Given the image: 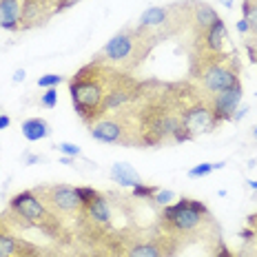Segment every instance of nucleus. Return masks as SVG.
Here are the masks:
<instances>
[{"instance_id":"obj_24","label":"nucleus","mask_w":257,"mask_h":257,"mask_svg":"<svg viewBox=\"0 0 257 257\" xmlns=\"http://www.w3.org/2000/svg\"><path fill=\"white\" fill-rule=\"evenodd\" d=\"M153 200L158 202V204H162V206H169L171 204V200H175V193L173 191H160L153 195Z\"/></svg>"},{"instance_id":"obj_17","label":"nucleus","mask_w":257,"mask_h":257,"mask_svg":"<svg viewBox=\"0 0 257 257\" xmlns=\"http://www.w3.org/2000/svg\"><path fill=\"white\" fill-rule=\"evenodd\" d=\"M169 14H171V9H167V7H149L147 12L140 16V27H144V29L164 27L169 23Z\"/></svg>"},{"instance_id":"obj_27","label":"nucleus","mask_w":257,"mask_h":257,"mask_svg":"<svg viewBox=\"0 0 257 257\" xmlns=\"http://www.w3.org/2000/svg\"><path fill=\"white\" fill-rule=\"evenodd\" d=\"M215 257H233V253H231V250H228L224 244H219L217 250H215Z\"/></svg>"},{"instance_id":"obj_33","label":"nucleus","mask_w":257,"mask_h":257,"mask_svg":"<svg viewBox=\"0 0 257 257\" xmlns=\"http://www.w3.org/2000/svg\"><path fill=\"white\" fill-rule=\"evenodd\" d=\"M248 224L253 226V231H257V215H250L248 217Z\"/></svg>"},{"instance_id":"obj_22","label":"nucleus","mask_w":257,"mask_h":257,"mask_svg":"<svg viewBox=\"0 0 257 257\" xmlns=\"http://www.w3.org/2000/svg\"><path fill=\"white\" fill-rule=\"evenodd\" d=\"M60 82H62V76H58V73H47V76H42L38 80V87H42V89H53V87H58Z\"/></svg>"},{"instance_id":"obj_23","label":"nucleus","mask_w":257,"mask_h":257,"mask_svg":"<svg viewBox=\"0 0 257 257\" xmlns=\"http://www.w3.org/2000/svg\"><path fill=\"white\" fill-rule=\"evenodd\" d=\"M40 102H42V106H47V109H53V106H56V102H58V91H56V87H53V89H47L45 93H42Z\"/></svg>"},{"instance_id":"obj_32","label":"nucleus","mask_w":257,"mask_h":257,"mask_svg":"<svg viewBox=\"0 0 257 257\" xmlns=\"http://www.w3.org/2000/svg\"><path fill=\"white\" fill-rule=\"evenodd\" d=\"M9 122H12V120H9L7 115H0V128H7V126H9Z\"/></svg>"},{"instance_id":"obj_9","label":"nucleus","mask_w":257,"mask_h":257,"mask_svg":"<svg viewBox=\"0 0 257 257\" xmlns=\"http://www.w3.org/2000/svg\"><path fill=\"white\" fill-rule=\"evenodd\" d=\"M228 45V34H226V25L222 23V18L217 23H213L208 29L202 34V47H204L206 56L211 58L208 62H215V60H226V58L235 56L233 51H224V47ZM206 62V64H208ZM204 67V64H202Z\"/></svg>"},{"instance_id":"obj_20","label":"nucleus","mask_w":257,"mask_h":257,"mask_svg":"<svg viewBox=\"0 0 257 257\" xmlns=\"http://www.w3.org/2000/svg\"><path fill=\"white\" fill-rule=\"evenodd\" d=\"M76 193H78V197H80V204H82V208H87L91 202L95 200V197L100 195L95 189H91V186H76Z\"/></svg>"},{"instance_id":"obj_7","label":"nucleus","mask_w":257,"mask_h":257,"mask_svg":"<svg viewBox=\"0 0 257 257\" xmlns=\"http://www.w3.org/2000/svg\"><path fill=\"white\" fill-rule=\"evenodd\" d=\"M40 197V202L47 208H51V213H64V215H73V213L82 211L80 197L73 186L67 184H53V186H42V189L34 191Z\"/></svg>"},{"instance_id":"obj_6","label":"nucleus","mask_w":257,"mask_h":257,"mask_svg":"<svg viewBox=\"0 0 257 257\" xmlns=\"http://www.w3.org/2000/svg\"><path fill=\"white\" fill-rule=\"evenodd\" d=\"M217 124H219V120L215 117V113L202 100V102L184 109V113H180V126L175 128L173 140L175 142L193 140V138L202 136V133H211L213 128H217Z\"/></svg>"},{"instance_id":"obj_25","label":"nucleus","mask_w":257,"mask_h":257,"mask_svg":"<svg viewBox=\"0 0 257 257\" xmlns=\"http://www.w3.org/2000/svg\"><path fill=\"white\" fill-rule=\"evenodd\" d=\"M58 149H60L67 158H78V155L82 153V151H80V147H76V144H71V142H60V144H58Z\"/></svg>"},{"instance_id":"obj_40","label":"nucleus","mask_w":257,"mask_h":257,"mask_svg":"<svg viewBox=\"0 0 257 257\" xmlns=\"http://www.w3.org/2000/svg\"><path fill=\"white\" fill-rule=\"evenodd\" d=\"M0 115H3V113H0Z\"/></svg>"},{"instance_id":"obj_41","label":"nucleus","mask_w":257,"mask_h":257,"mask_svg":"<svg viewBox=\"0 0 257 257\" xmlns=\"http://www.w3.org/2000/svg\"><path fill=\"white\" fill-rule=\"evenodd\" d=\"M255 49H257V47H255Z\"/></svg>"},{"instance_id":"obj_18","label":"nucleus","mask_w":257,"mask_h":257,"mask_svg":"<svg viewBox=\"0 0 257 257\" xmlns=\"http://www.w3.org/2000/svg\"><path fill=\"white\" fill-rule=\"evenodd\" d=\"M124 257H164V250L162 246H158L155 242H138L128 246Z\"/></svg>"},{"instance_id":"obj_8","label":"nucleus","mask_w":257,"mask_h":257,"mask_svg":"<svg viewBox=\"0 0 257 257\" xmlns=\"http://www.w3.org/2000/svg\"><path fill=\"white\" fill-rule=\"evenodd\" d=\"M12 211L18 215L20 219H25L27 224H34V226H42L49 222L53 217V213L47 211V206L40 202V197L36 195L34 191H23V193H16L9 202Z\"/></svg>"},{"instance_id":"obj_11","label":"nucleus","mask_w":257,"mask_h":257,"mask_svg":"<svg viewBox=\"0 0 257 257\" xmlns=\"http://www.w3.org/2000/svg\"><path fill=\"white\" fill-rule=\"evenodd\" d=\"M20 18H23V5H20V0H0V27L3 29L18 31Z\"/></svg>"},{"instance_id":"obj_39","label":"nucleus","mask_w":257,"mask_h":257,"mask_svg":"<svg viewBox=\"0 0 257 257\" xmlns=\"http://www.w3.org/2000/svg\"><path fill=\"white\" fill-rule=\"evenodd\" d=\"M71 3H76V0H71Z\"/></svg>"},{"instance_id":"obj_14","label":"nucleus","mask_w":257,"mask_h":257,"mask_svg":"<svg viewBox=\"0 0 257 257\" xmlns=\"http://www.w3.org/2000/svg\"><path fill=\"white\" fill-rule=\"evenodd\" d=\"M111 180L117 182V184H122V186H131V189L142 182L140 175H138V171L126 162H117L111 167Z\"/></svg>"},{"instance_id":"obj_10","label":"nucleus","mask_w":257,"mask_h":257,"mask_svg":"<svg viewBox=\"0 0 257 257\" xmlns=\"http://www.w3.org/2000/svg\"><path fill=\"white\" fill-rule=\"evenodd\" d=\"M204 102L211 106V111L215 113V117H217L219 122L233 120V117H235V111L239 109V102H242V87L222 91V93L204 95Z\"/></svg>"},{"instance_id":"obj_36","label":"nucleus","mask_w":257,"mask_h":257,"mask_svg":"<svg viewBox=\"0 0 257 257\" xmlns=\"http://www.w3.org/2000/svg\"><path fill=\"white\" fill-rule=\"evenodd\" d=\"M219 3H222V5H226V7H231V3H233V0H219Z\"/></svg>"},{"instance_id":"obj_38","label":"nucleus","mask_w":257,"mask_h":257,"mask_svg":"<svg viewBox=\"0 0 257 257\" xmlns=\"http://www.w3.org/2000/svg\"><path fill=\"white\" fill-rule=\"evenodd\" d=\"M250 3H255V5H257V0H250Z\"/></svg>"},{"instance_id":"obj_19","label":"nucleus","mask_w":257,"mask_h":257,"mask_svg":"<svg viewBox=\"0 0 257 257\" xmlns=\"http://www.w3.org/2000/svg\"><path fill=\"white\" fill-rule=\"evenodd\" d=\"M242 12H244V18L248 20V27L253 34H257V5L250 3V0H246L242 5Z\"/></svg>"},{"instance_id":"obj_37","label":"nucleus","mask_w":257,"mask_h":257,"mask_svg":"<svg viewBox=\"0 0 257 257\" xmlns=\"http://www.w3.org/2000/svg\"><path fill=\"white\" fill-rule=\"evenodd\" d=\"M253 138H255V140H257V126H255V131H253Z\"/></svg>"},{"instance_id":"obj_13","label":"nucleus","mask_w":257,"mask_h":257,"mask_svg":"<svg viewBox=\"0 0 257 257\" xmlns=\"http://www.w3.org/2000/svg\"><path fill=\"white\" fill-rule=\"evenodd\" d=\"M191 20L195 23L197 29L204 34V31L211 27L213 23H217L219 20V16L217 12L211 7V5H204V3H197V5H193V14H191Z\"/></svg>"},{"instance_id":"obj_16","label":"nucleus","mask_w":257,"mask_h":257,"mask_svg":"<svg viewBox=\"0 0 257 257\" xmlns=\"http://www.w3.org/2000/svg\"><path fill=\"white\" fill-rule=\"evenodd\" d=\"M84 211H87V217L95 224H109L111 222V208H109V202H106L104 195H98Z\"/></svg>"},{"instance_id":"obj_15","label":"nucleus","mask_w":257,"mask_h":257,"mask_svg":"<svg viewBox=\"0 0 257 257\" xmlns=\"http://www.w3.org/2000/svg\"><path fill=\"white\" fill-rule=\"evenodd\" d=\"M49 133L51 128L47 124V120H42V117H29V120L23 122V136L29 142L45 140V138H49Z\"/></svg>"},{"instance_id":"obj_28","label":"nucleus","mask_w":257,"mask_h":257,"mask_svg":"<svg viewBox=\"0 0 257 257\" xmlns=\"http://www.w3.org/2000/svg\"><path fill=\"white\" fill-rule=\"evenodd\" d=\"M237 31H239V34H246V31H250V27H248V20H246V18H242V20H239V23H237Z\"/></svg>"},{"instance_id":"obj_5","label":"nucleus","mask_w":257,"mask_h":257,"mask_svg":"<svg viewBox=\"0 0 257 257\" xmlns=\"http://www.w3.org/2000/svg\"><path fill=\"white\" fill-rule=\"evenodd\" d=\"M197 78H200L202 89L206 91V95L222 93V91L242 87V84H239L237 56H231V58H226V60H215V62L204 64V67H200Z\"/></svg>"},{"instance_id":"obj_3","label":"nucleus","mask_w":257,"mask_h":257,"mask_svg":"<svg viewBox=\"0 0 257 257\" xmlns=\"http://www.w3.org/2000/svg\"><path fill=\"white\" fill-rule=\"evenodd\" d=\"M91 138L106 144H138V117L128 113H111L89 124Z\"/></svg>"},{"instance_id":"obj_26","label":"nucleus","mask_w":257,"mask_h":257,"mask_svg":"<svg viewBox=\"0 0 257 257\" xmlns=\"http://www.w3.org/2000/svg\"><path fill=\"white\" fill-rule=\"evenodd\" d=\"M213 171V164H197V167H193L189 171V178H204Z\"/></svg>"},{"instance_id":"obj_31","label":"nucleus","mask_w":257,"mask_h":257,"mask_svg":"<svg viewBox=\"0 0 257 257\" xmlns=\"http://www.w3.org/2000/svg\"><path fill=\"white\" fill-rule=\"evenodd\" d=\"M38 155H25V164H34V162H38Z\"/></svg>"},{"instance_id":"obj_29","label":"nucleus","mask_w":257,"mask_h":257,"mask_svg":"<svg viewBox=\"0 0 257 257\" xmlns=\"http://www.w3.org/2000/svg\"><path fill=\"white\" fill-rule=\"evenodd\" d=\"M25 76H27V73H25V69H18V71L14 73V82H23Z\"/></svg>"},{"instance_id":"obj_4","label":"nucleus","mask_w":257,"mask_h":257,"mask_svg":"<svg viewBox=\"0 0 257 257\" xmlns=\"http://www.w3.org/2000/svg\"><path fill=\"white\" fill-rule=\"evenodd\" d=\"M162 217L175 233H180V235L182 233H195L208 219V208L197 200L182 197V200H178L175 204L164 206Z\"/></svg>"},{"instance_id":"obj_12","label":"nucleus","mask_w":257,"mask_h":257,"mask_svg":"<svg viewBox=\"0 0 257 257\" xmlns=\"http://www.w3.org/2000/svg\"><path fill=\"white\" fill-rule=\"evenodd\" d=\"M34 250V246H27L25 242L16 239L14 235L0 231V257H31Z\"/></svg>"},{"instance_id":"obj_1","label":"nucleus","mask_w":257,"mask_h":257,"mask_svg":"<svg viewBox=\"0 0 257 257\" xmlns=\"http://www.w3.org/2000/svg\"><path fill=\"white\" fill-rule=\"evenodd\" d=\"M131 82L133 80L124 73H117L104 67L102 62H91L73 76V80L69 82V93H71V102L78 115L91 124L93 120L102 117V104L106 95Z\"/></svg>"},{"instance_id":"obj_35","label":"nucleus","mask_w":257,"mask_h":257,"mask_svg":"<svg viewBox=\"0 0 257 257\" xmlns=\"http://www.w3.org/2000/svg\"><path fill=\"white\" fill-rule=\"evenodd\" d=\"M248 184H250V189H253V191H257V180H253V182H248Z\"/></svg>"},{"instance_id":"obj_2","label":"nucleus","mask_w":257,"mask_h":257,"mask_svg":"<svg viewBox=\"0 0 257 257\" xmlns=\"http://www.w3.org/2000/svg\"><path fill=\"white\" fill-rule=\"evenodd\" d=\"M155 42V36L144 27L138 29L120 31L104 45L102 60L109 64H122V67H136L144 60L151 45Z\"/></svg>"},{"instance_id":"obj_21","label":"nucleus","mask_w":257,"mask_h":257,"mask_svg":"<svg viewBox=\"0 0 257 257\" xmlns=\"http://www.w3.org/2000/svg\"><path fill=\"white\" fill-rule=\"evenodd\" d=\"M158 193V186H149V184H138L133 186V197H147V200H153V195Z\"/></svg>"},{"instance_id":"obj_30","label":"nucleus","mask_w":257,"mask_h":257,"mask_svg":"<svg viewBox=\"0 0 257 257\" xmlns=\"http://www.w3.org/2000/svg\"><path fill=\"white\" fill-rule=\"evenodd\" d=\"M246 111H248V106H242V109H237V113H235L233 120H235V122H237V120H242V117L246 115Z\"/></svg>"},{"instance_id":"obj_34","label":"nucleus","mask_w":257,"mask_h":257,"mask_svg":"<svg viewBox=\"0 0 257 257\" xmlns=\"http://www.w3.org/2000/svg\"><path fill=\"white\" fill-rule=\"evenodd\" d=\"M237 257H255V255L250 253V250H246V248H244V250H239V253H237Z\"/></svg>"}]
</instances>
